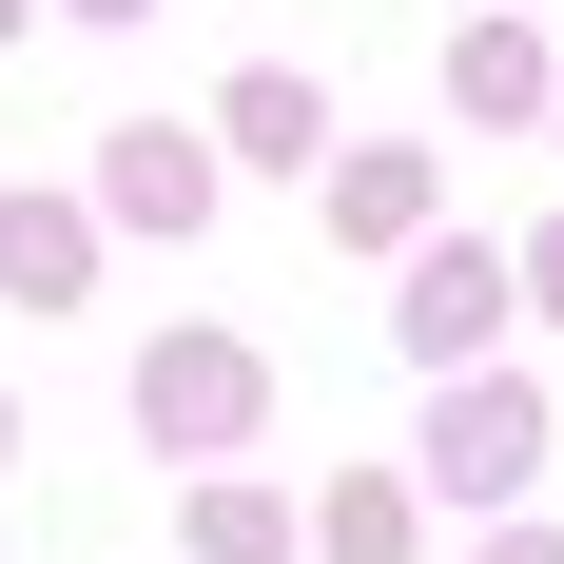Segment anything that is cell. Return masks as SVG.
<instances>
[{
  "label": "cell",
  "instance_id": "7c38bea8",
  "mask_svg": "<svg viewBox=\"0 0 564 564\" xmlns=\"http://www.w3.org/2000/svg\"><path fill=\"white\" fill-rule=\"evenodd\" d=\"M487 564H564V525H525V507H507V525H487Z\"/></svg>",
  "mask_w": 564,
  "mask_h": 564
},
{
  "label": "cell",
  "instance_id": "5bb4252c",
  "mask_svg": "<svg viewBox=\"0 0 564 564\" xmlns=\"http://www.w3.org/2000/svg\"><path fill=\"white\" fill-rule=\"evenodd\" d=\"M78 20H137V0H78Z\"/></svg>",
  "mask_w": 564,
  "mask_h": 564
},
{
  "label": "cell",
  "instance_id": "4fadbf2b",
  "mask_svg": "<svg viewBox=\"0 0 564 564\" xmlns=\"http://www.w3.org/2000/svg\"><path fill=\"white\" fill-rule=\"evenodd\" d=\"M20 20H40V0H0V40H20Z\"/></svg>",
  "mask_w": 564,
  "mask_h": 564
},
{
  "label": "cell",
  "instance_id": "ba28073f",
  "mask_svg": "<svg viewBox=\"0 0 564 564\" xmlns=\"http://www.w3.org/2000/svg\"><path fill=\"white\" fill-rule=\"evenodd\" d=\"M78 273H98V215H58V195H20V215H0V292H40V312H58Z\"/></svg>",
  "mask_w": 564,
  "mask_h": 564
},
{
  "label": "cell",
  "instance_id": "3957f363",
  "mask_svg": "<svg viewBox=\"0 0 564 564\" xmlns=\"http://www.w3.org/2000/svg\"><path fill=\"white\" fill-rule=\"evenodd\" d=\"M98 195H117V234H215V137H195V117H117Z\"/></svg>",
  "mask_w": 564,
  "mask_h": 564
},
{
  "label": "cell",
  "instance_id": "7a4b0ae2",
  "mask_svg": "<svg viewBox=\"0 0 564 564\" xmlns=\"http://www.w3.org/2000/svg\"><path fill=\"white\" fill-rule=\"evenodd\" d=\"M253 409H273V370L234 332H156L137 350V429H156V448H253Z\"/></svg>",
  "mask_w": 564,
  "mask_h": 564
},
{
  "label": "cell",
  "instance_id": "8992f818",
  "mask_svg": "<svg viewBox=\"0 0 564 564\" xmlns=\"http://www.w3.org/2000/svg\"><path fill=\"white\" fill-rule=\"evenodd\" d=\"M215 137H234V156H253V175H312V156H332V98H312L292 58H253V78H234V98H215Z\"/></svg>",
  "mask_w": 564,
  "mask_h": 564
},
{
  "label": "cell",
  "instance_id": "6da1fadb",
  "mask_svg": "<svg viewBox=\"0 0 564 564\" xmlns=\"http://www.w3.org/2000/svg\"><path fill=\"white\" fill-rule=\"evenodd\" d=\"M409 487H448V507H525V487H545V390H525V370H448Z\"/></svg>",
  "mask_w": 564,
  "mask_h": 564
},
{
  "label": "cell",
  "instance_id": "5b68a950",
  "mask_svg": "<svg viewBox=\"0 0 564 564\" xmlns=\"http://www.w3.org/2000/svg\"><path fill=\"white\" fill-rule=\"evenodd\" d=\"M312 195H332V253H409V234H429V137H370V156H332Z\"/></svg>",
  "mask_w": 564,
  "mask_h": 564
},
{
  "label": "cell",
  "instance_id": "9c48e42d",
  "mask_svg": "<svg viewBox=\"0 0 564 564\" xmlns=\"http://www.w3.org/2000/svg\"><path fill=\"white\" fill-rule=\"evenodd\" d=\"M195 564H292V507L273 487H195Z\"/></svg>",
  "mask_w": 564,
  "mask_h": 564
},
{
  "label": "cell",
  "instance_id": "277c9868",
  "mask_svg": "<svg viewBox=\"0 0 564 564\" xmlns=\"http://www.w3.org/2000/svg\"><path fill=\"white\" fill-rule=\"evenodd\" d=\"M507 312H525V292H507V253H487V234H429V253H409V350H429V370H467Z\"/></svg>",
  "mask_w": 564,
  "mask_h": 564
},
{
  "label": "cell",
  "instance_id": "9a60e30c",
  "mask_svg": "<svg viewBox=\"0 0 564 564\" xmlns=\"http://www.w3.org/2000/svg\"><path fill=\"white\" fill-rule=\"evenodd\" d=\"M0 448H20V409H0Z\"/></svg>",
  "mask_w": 564,
  "mask_h": 564
},
{
  "label": "cell",
  "instance_id": "8fae6325",
  "mask_svg": "<svg viewBox=\"0 0 564 564\" xmlns=\"http://www.w3.org/2000/svg\"><path fill=\"white\" fill-rule=\"evenodd\" d=\"M507 292H525V312H545V332H564V215H545V234H525V253H507Z\"/></svg>",
  "mask_w": 564,
  "mask_h": 564
},
{
  "label": "cell",
  "instance_id": "52a82bcc",
  "mask_svg": "<svg viewBox=\"0 0 564 564\" xmlns=\"http://www.w3.org/2000/svg\"><path fill=\"white\" fill-rule=\"evenodd\" d=\"M448 98L467 117H545V20H467V40H448Z\"/></svg>",
  "mask_w": 564,
  "mask_h": 564
},
{
  "label": "cell",
  "instance_id": "30bf717a",
  "mask_svg": "<svg viewBox=\"0 0 564 564\" xmlns=\"http://www.w3.org/2000/svg\"><path fill=\"white\" fill-rule=\"evenodd\" d=\"M312 564H409V487H332L312 507Z\"/></svg>",
  "mask_w": 564,
  "mask_h": 564
}]
</instances>
